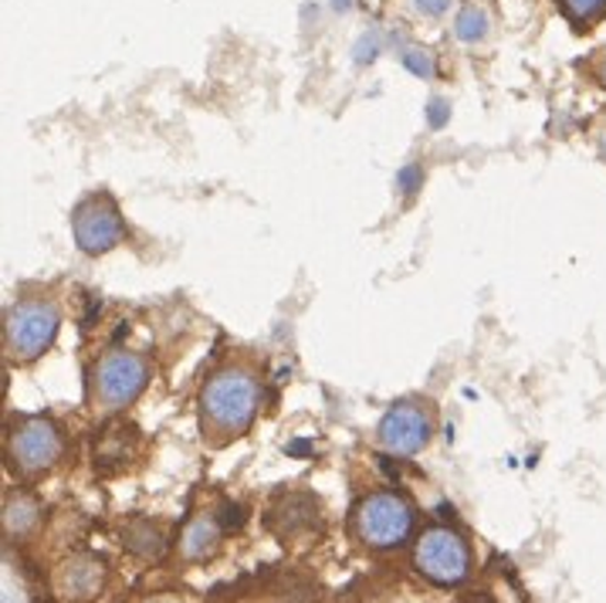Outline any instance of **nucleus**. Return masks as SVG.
<instances>
[{"label": "nucleus", "instance_id": "f257e3e1", "mask_svg": "<svg viewBox=\"0 0 606 603\" xmlns=\"http://www.w3.org/2000/svg\"><path fill=\"white\" fill-rule=\"evenodd\" d=\"M258 380L248 370H221L207 380L204 393H200V411H204L207 431L221 437H237L245 434L258 414Z\"/></svg>", "mask_w": 606, "mask_h": 603}, {"label": "nucleus", "instance_id": "f03ea898", "mask_svg": "<svg viewBox=\"0 0 606 603\" xmlns=\"http://www.w3.org/2000/svg\"><path fill=\"white\" fill-rule=\"evenodd\" d=\"M146 380H149L146 359L136 353H126V349H115V353L102 356L99 367H96V380H92L96 404L102 411H123L143 393Z\"/></svg>", "mask_w": 606, "mask_h": 603}, {"label": "nucleus", "instance_id": "7ed1b4c3", "mask_svg": "<svg viewBox=\"0 0 606 603\" xmlns=\"http://www.w3.org/2000/svg\"><path fill=\"white\" fill-rule=\"evenodd\" d=\"M58 326H61V312L48 299L14 305L8 319V353L14 359H37L55 343Z\"/></svg>", "mask_w": 606, "mask_h": 603}, {"label": "nucleus", "instance_id": "20e7f679", "mask_svg": "<svg viewBox=\"0 0 606 603\" xmlns=\"http://www.w3.org/2000/svg\"><path fill=\"white\" fill-rule=\"evenodd\" d=\"M417 570L440 587H454L471 570V549L454 529L434 526L417 543Z\"/></svg>", "mask_w": 606, "mask_h": 603}, {"label": "nucleus", "instance_id": "39448f33", "mask_svg": "<svg viewBox=\"0 0 606 603\" xmlns=\"http://www.w3.org/2000/svg\"><path fill=\"white\" fill-rule=\"evenodd\" d=\"M411 526H414V509L407 505V499L390 495V492L370 495L356 512V529L362 543H370L377 549L400 546L411 536Z\"/></svg>", "mask_w": 606, "mask_h": 603}, {"label": "nucleus", "instance_id": "423d86ee", "mask_svg": "<svg viewBox=\"0 0 606 603\" xmlns=\"http://www.w3.org/2000/svg\"><path fill=\"white\" fill-rule=\"evenodd\" d=\"M71 231H75L78 248H82L86 255H102V252L115 248L126 234L123 217H119V208L105 193H96V197L82 200V204L75 208Z\"/></svg>", "mask_w": 606, "mask_h": 603}, {"label": "nucleus", "instance_id": "0eeeda50", "mask_svg": "<svg viewBox=\"0 0 606 603\" xmlns=\"http://www.w3.org/2000/svg\"><path fill=\"white\" fill-rule=\"evenodd\" d=\"M11 458L21 471H45L61 458V434L52 421L31 417L11 434Z\"/></svg>", "mask_w": 606, "mask_h": 603}, {"label": "nucleus", "instance_id": "6e6552de", "mask_svg": "<svg viewBox=\"0 0 606 603\" xmlns=\"http://www.w3.org/2000/svg\"><path fill=\"white\" fill-rule=\"evenodd\" d=\"M430 431L434 424L420 404H396L380 424V440L393 455H417L430 440Z\"/></svg>", "mask_w": 606, "mask_h": 603}, {"label": "nucleus", "instance_id": "1a4fd4ad", "mask_svg": "<svg viewBox=\"0 0 606 603\" xmlns=\"http://www.w3.org/2000/svg\"><path fill=\"white\" fill-rule=\"evenodd\" d=\"M105 567L96 556H75L68 559L61 573H58V587L68 600H89L99 587H102Z\"/></svg>", "mask_w": 606, "mask_h": 603}, {"label": "nucleus", "instance_id": "9d476101", "mask_svg": "<svg viewBox=\"0 0 606 603\" xmlns=\"http://www.w3.org/2000/svg\"><path fill=\"white\" fill-rule=\"evenodd\" d=\"M217 539H221V522L204 515V518H193L183 539H180V552L187 559H204L217 549Z\"/></svg>", "mask_w": 606, "mask_h": 603}, {"label": "nucleus", "instance_id": "9b49d317", "mask_svg": "<svg viewBox=\"0 0 606 603\" xmlns=\"http://www.w3.org/2000/svg\"><path fill=\"white\" fill-rule=\"evenodd\" d=\"M37 515H42V509H37V502L24 492H14L4 505V529L8 536H27L34 526H37Z\"/></svg>", "mask_w": 606, "mask_h": 603}, {"label": "nucleus", "instance_id": "f8f14e48", "mask_svg": "<svg viewBox=\"0 0 606 603\" xmlns=\"http://www.w3.org/2000/svg\"><path fill=\"white\" fill-rule=\"evenodd\" d=\"M126 549H133L136 556H159L164 552V536H159L156 526H149V522H133V526L126 529Z\"/></svg>", "mask_w": 606, "mask_h": 603}, {"label": "nucleus", "instance_id": "ddd939ff", "mask_svg": "<svg viewBox=\"0 0 606 603\" xmlns=\"http://www.w3.org/2000/svg\"><path fill=\"white\" fill-rule=\"evenodd\" d=\"M454 34L461 37V42H468V45L481 42V37L489 34V14H484L478 4H464V8L458 11Z\"/></svg>", "mask_w": 606, "mask_h": 603}, {"label": "nucleus", "instance_id": "4468645a", "mask_svg": "<svg viewBox=\"0 0 606 603\" xmlns=\"http://www.w3.org/2000/svg\"><path fill=\"white\" fill-rule=\"evenodd\" d=\"M565 18H570L573 24L586 27V24H596L603 14H606V0H559Z\"/></svg>", "mask_w": 606, "mask_h": 603}, {"label": "nucleus", "instance_id": "2eb2a0df", "mask_svg": "<svg viewBox=\"0 0 606 603\" xmlns=\"http://www.w3.org/2000/svg\"><path fill=\"white\" fill-rule=\"evenodd\" d=\"M420 180H424L420 167H417V164H411V167H403V170H400L396 187H400L403 193H417V190H420Z\"/></svg>", "mask_w": 606, "mask_h": 603}, {"label": "nucleus", "instance_id": "dca6fc26", "mask_svg": "<svg viewBox=\"0 0 606 603\" xmlns=\"http://www.w3.org/2000/svg\"><path fill=\"white\" fill-rule=\"evenodd\" d=\"M403 65H407L414 75H420V78H427L430 71H434V62L424 55V52H407V55H403Z\"/></svg>", "mask_w": 606, "mask_h": 603}, {"label": "nucleus", "instance_id": "f3484780", "mask_svg": "<svg viewBox=\"0 0 606 603\" xmlns=\"http://www.w3.org/2000/svg\"><path fill=\"white\" fill-rule=\"evenodd\" d=\"M377 52H380V42H377L373 34H367V37H362V42L356 45V62H359V65H367V62H373V58H377Z\"/></svg>", "mask_w": 606, "mask_h": 603}, {"label": "nucleus", "instance_id": "a211bd4d", "mask_svg": "<svg viewBox=\"0 0 606 603\" xmlns=\"http://www.w3.org/2000/svg\"><path fill=\"white\" fill-rule=\"evenodd\" d=\"M427 123L434 130H440L444 123H448V102H444V99H430V105H427Z\"/></svg>", "mask_w": 606, "mask_h": 603}, {"label": "nucleus", "instance_id": "6ab92c4d", "mask_svg": "<svg viewBox=\"0 0 606 603\" xmlns=\"http://www.w3.org/2000/svg\"><path fill=\"white\" fill-rule=\"evenodd\" d=\"M448 4H451V0H417V8H420L424 14H430V18L444 14V11H448Z\"/></svg>", "mask_w": 606, "mask_h": 603}, {"label": "nucleus", "instance_id": "aec40b11", "mask_svg": "<svg viewBox=\"0 0 606 603\" xmlns=\"http://www.w3.org/2000/svg\"><path fill=\"white\" fill-rule=\"evenodd\" d=\"M224 512H227V515H224V526H240V522H245V515H240V505H237V509L227 505Z\"/></svg>", "mask_w": 606, "mask_h": 603}, {"label": "nucleus", "instance_id": "412c9836", "mask_svg": "<svg viewBox=\"0 0 606 603\" xmlns=\"http://www.w3.org/2000/svg\"><path fill=\"white\" fill-rule=\"evenodd\" d=\"M333 8H336V11H352L356 0H333Z\"/></svg>", "mask_w": 606, "mask_h": 603}, {"label": "nucleus", "instance_id": "4be33fe9", "mask_svg": "<svg viewBox=\"0 0 606 603\" xmlns=\"http://www.w3.org/2000/svg\"><path fill=\"white\" fill-rule=\"evenodd\" d=\"M596 78L606 86V55H603V62H599V68H596Z\"/></svg>", "mask_w": 606, "mask_h": 603}, {"label": "nucleus", "instance_id": "5701e85b", "mask_svg": "<svg viewBox=\"0 0 606 603\" xmlns=\"http://www.w3.org/2000/svg\"><path fill=\"white\" fill-rule=\"evenodd\" d=\"M599 149H603V156H606V136H603V143H599Z\"/></svg>", "mask_w": 606, "mask_h": 603}]
</instances>
